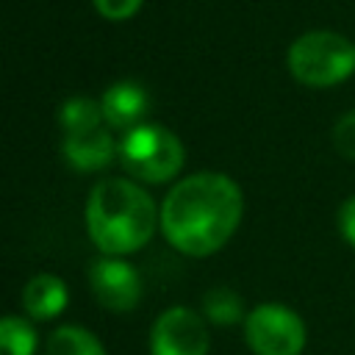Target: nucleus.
<instances>
[{
  "mask_svg": "<svg viewBox=\"0 0 355 355\" xmlns=\"http://www.w3.org/2000/svg\"><path fill=\"white\" fill-rule=\"evenodd\" d=\"M89 286L97 302L114 313H128L141 300V277L122 258L103 255L89 266Z\"/></svg>",
  "mask_w": 355,
  "mask_h": 355,
  "instance_id": "7",
  "label": "nucleus"
},
{
  "mask_svg": "<svg viewBox=\"0 0 355 355\" xmlns=\"http://www.w3.org/2000/svg\"><path fill=\"white\" fill-rule=\"evenodd\" d=\"M153 197L125 178H105L94 183L86 200V230L103 255H128L141 250L155 233Z\"/></svg>",
  "mask_w": 355,
  "mask_h": 355,
  "instance_id": "2",
  "label": "nucleus"
},
{
  "mask_svg": "<svg viewBox=\"0 0 355 355\" xmlns=\"http://www.w3.org/2000/svg\"><path fill=\"white\" fill-rule=\"evenodd\" d=\"M208 322L191 308H166L150 327V355H208Z\"/></svg>",
  "mask_w": 355,
  "mask_h": 355,
  "instance_id": "6",
  "label": "nucleus"
},
{
  "mask_svg": "<svg viewBox=\"0 0 355 355\" xmlns=\"http://www.w3.org/2000/svg\"><path fill=\"white\" fill-rule=\"evenodd\" d=\"M338 233L349 247H355V194L338 208Z\"/></svg>",
  "mask_w": 355,
  "mask_h": 355,
  "instance_id": "16",
  "label": "nucleus"
},
{
  "mask_svg": "<svg viewBox=\"0 0 355 355\" xmlns=\"http://www.w3.org/2000/svg\"><path fill=\"white\" fill-rule=\"evenodd\" d=\"M100 119H103V108H100L97 100H89V97H72L58 111V122H61V128H64L67 136L97 130L100 128Z\"/></svg>",
  "mask_w": 355,
  "mask_h": 355,
  "instance_id": "14",
  "label": "nucleus"
},
{
  "mask_svg": "<svg viewBox=\"0 0 355 355\" xmlns=\"http://www.w3.org/2000/svg\"><path fill=\"white\" fill-rule=\"evenodd\" d=\"M69 302V288L58 275H33L22 288V308L33 322L55 319Z\"/></svg>",
  "mask_w": 355,
  "mask_h": 355,
  "instance_id": "8",
  "label": "nucleus"
},
{
  "mask_svg": "<svg viewBox=\"0 0 355 355\" xmlns=\"http://www.w3.org/2000/svg\"><path fill=\"white\" fill-rule=\"evenodd\" d=\"M244 341L252 355H302L308 330L294 308L283 302H261L244 319Z\"/></svg>",
  "mask_w": 355,
  "mask_h": 355,
  "instance_id": "5",
  "label": "nucleus"
},
{
  "mask_svg": "<svg viewBox=\"0 0 355 355\" xmlns=\"http://www.w3.org/2000/svg\"><path fill=\"white\" fill-rule=\"evenodd\" d=\"M288 69L305 86H336L355 72V44L333 31H308L291 42Z\"/></svg>",
  "mask_w": 355,
  "mask_h": 355,
  "instance_id": "3",
  "label": "nucleus"
},
{
  "mask_svg": "<svg viewBox=\"0 0 355 355\" xmlns=\"http://www.w3.org/2000/svg\"><path fill=\"white\" fill-rule=\"evenodd\" d=\"M64 155L78 169H100L114 155V139L103 128L78 136H64Z\"/></svg>",
  "mask_w": 355,
  "mask_h": 355,
  "instance_id": "10",
  "label": "nucleus"
},
{
  "mask_svg": "<svg viewBox=\"0 0 355 355\" xmlns=\"http://www.w3.org/2000/svg\"><path fill=\"white\" fill-rule=\"evenodd\" d=\"M100 108H103V116L116 125V128H133V122H139L147 111V92L141 83L136 80H119V83H111L105 92H103V100H100Z\"/></svg>",
  "mask_w": 355,
  "mask_h": 355,
  "instance_id": "9",
  "label": "nucleus"
},
{
  "mask_svg": "<svg viewBox=\"0 0 355 355\" xmlns=\"http://www.w3.org/2000/svg\"><path fill=\"white\" fill-rule=\"evenodd\" d=\"M119 158L130 175L161 183L183 166V144L164 125H133L119 144Z\"/></svg>",
  "mask_w": 355,
  "mask_h": 355,
  "instance_id": "4",
  "label": "nucleus"
},
{
  "mask_svg": "<svg viewBox=\"0 0 355 355\" xmlns=\"http://www.w3.org/2000/svg\"><path fill=\"white\" fill-rule=\"evenodd\" d=\"M44 355H108V352L92 330L80 324H61L47 336Z\"/></svg>",
  "mask_w": 355,
  "mask_h": 355,
  "instance_id": "11",
  "label": "nucleus"
},
{
  "mask_svg": "<svg viewBox=\"0 0 355 355\" xmlns=\"http://www.w3.org/2000/svg\"><path fill=\"white\" fill-rule=\"evenodd\" d=\"M94 6L100 8V14L111 19H122V17H130L141 6V0H94Z\"/></svg>",
  "mask_w": 355,
  "mask_h": 355,
  "instance_id": "17",
  "label": "nucleus"
},
{
  "mask_svg": "<svg viewBox=\"0 0 355 355\" xmlns=\"http://www.w3.org/2000/svg\"><path fill=\"white\" fill-rule=\"evenodd\" d=\"M250 311H244V300L239 291L227 288V286H216L211 291H205L202 297V319L219 327H230V324H244Z\"/></svg>",
  "mask_w": 355,
  "mask_h": 355,
  "instance_id": "12",
  "label": "nucleus"
},
{
  "mask_svg": "<svg viewBox=\"0 0 355 355\" xmlns=\"http://www.w3.org/2000/svg\"><path fill=\"white\" fill-rule=\"evenodd\" d=\"M333 144H336V150H338L344 158L355 161V111L344 114V116L336 122V128H333Z\"/></svg>",
  "mask_w": 355,
  "mask_h": 355,
  "instance_id": "15",
  "label": "nucleus"
},
{
  "mask_svg": "<svg viewBox=\"0 0 355 355\" xmlns=\"http://www.w3.org/2000/svg\"><path fill=\"white\" fill-rule=\"evenodd\" d=\"M244 214V197L233 178L197 172L178 180L161 202V230L183 255H211L227 244Z\"/></svg>",
  "mask_w": 355,
  "mask_h": 355,
  "instance_id": "1",
  "label": "nucleus"
},
{
  "mask_svg": "<svg viewBox=\"0 0 355 355\" xmlns=\"http://www.w3.org/2000/svg\"><path fill=\"white\" fill-rule=\"evenodd\" d=\"M36 327L22 316H0V355H36Z\"/></svg>",
  "mask_w": 355,
  "mask_h": 355,
  "instance_id": "13",
  "label": "nucleus"
}]
</instances>
